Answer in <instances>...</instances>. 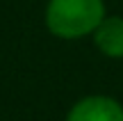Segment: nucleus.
<instances>
[{
	"label": "nucleus",
	"mask_w": 123,
	"mask_h": 121,
	"mask_svg": "<svg viewBox=\"0 0 123 121\" xmlns=\"http://www.w3.org/2000/svg\"><path fill=\"white\" fill-rule=\"evenodd\" d=\"M64 121H123V105L112 96L89 94L71 105Z\"/></svg>",
	"instance_id": "nucleus-2"
},
{
	"label": "nucleus",
	"mask_w": 123,
	"mask_h": 121,
	"mask_svg": "<svg viewBox=\"0 0 123 121\" xmlns=\"http://www.w3.org/2000/svg\"><path fill=\"white\" fill-rule=\"evenodd\" d=\"M105 16V0H48L43 23L53 37L75 41L91 37Z\"/></svg>",
	"instance_id": "nucleus-1"
},
{
	"label": "nucleus",
	"mask_w": 123,
	"mask_h": 121,
	"mask_svg": "<svg viewBox=\"0 0 123 121\" xmlns=\"http://www.w3.org/2000/svg\"><path fill=\"white\" fill-rule=\"evenodd\" d=\"M91 37L98 53L110 59H123V16H105Z\"/></svg>",
	"instance_id": "nucleus-3"
}]
</instances>
